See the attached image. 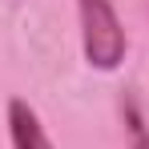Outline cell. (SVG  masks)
Listing matches in <instances>:
<instances>
[{"label":"cell","mask_w":149,"mask_h":149,"mask_svg":"<svg viewBox=\"0 0 149 149\" xmlns=\"http://www.w3.org/2000/svg\"><path fill=\"white\" fill-rule=\"evenodd\" d=\"M4 125H8V145H12V149H56L52 137L45 133L40 113H36L24 97H8Z\"/></svg>","instance_id":"7a4b0ae2"},{"label":"cell","mask_w":149,"mask_h":149,"mask_svg":"<svg viewBox=\"0 0 149 149\" xmlns=\"http://www.w3.org/2000/svg\"><path fill=\"white\" fill-rule=\"evenodd\" d=\"M77 20H81L85 65L97 73H117L129 52V36H125V24L113 0H77Z\"/></svg>","instance_id":"6da1fadb"},{"label":"cell","mask_w":149,"mask_h":149,"mask_svg":"<svg viewBox=\"0 0 149 149\" xmlns=\"http://www.w3.org/2000/svg\"><path fill=\"white\" fill-rule=\"evenodd\" d=\"M121 117H125V133H129V145L133 149H149V125L141 117V105L133 97L121 101Z\"/></svg>","instance_id":"3957f363"}]
</instances>
